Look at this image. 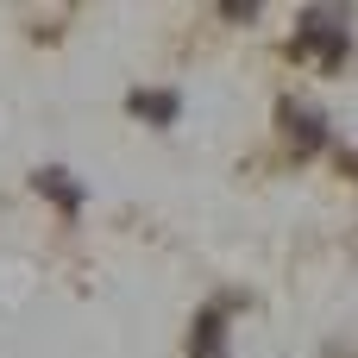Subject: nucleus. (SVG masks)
I'll use <instances>...</instances> for the list:
<instances>
[{
	"label": "nucleus",
	"mask_w": 358,
	"mask_h": 358,
	"mask_svg": "<svg viewBox=\"0 0 358 358\" xmlns=\"http://www.w3.org/2000/svg\"><path fill=\"white\" fill-rule=\"evenodd\" d=\"M346 19H352L346 6H308L302 13V31H296V57H308L321 69H340L346 50H352V25Z\"/></svg>",
	"instance_id": "obj_1"
},
{
	"label": "nucleus",
	"mask_w": 358,
	"mask_h": 358,
	"mask_svg": "<svg viewBox=\"0 0 358 358\" xmlns=\"http://www.w3.org/2000/svg\"><path fill=\"white\" fill-rule=\"evenodd\" d=\"M233 308H239V296L208 302V308L195 315V327H189V358H227V321H233Z\"/></svg>",
	"instance_id": "obj_2"
},
{
	"label": "nucleus",
	"mask_w": 358,
	"mask_h": 358,
	"mask_svg": "<svg viewBox=\"0 0 358 358\" xmlns=\"http://www.w3.org/2000/svg\"><path fill=\"white\" fill-rule=\"evenodd\" d=\"M283 120H289V138H296V151L308 157V151H321L334 132H327V113H315V107H302V101H283Z\"/></svg>",
	"instance_id": "obj_3"
},
{
	"label": "nucleus",
	"mask_w": 358,
	"mask_h": 358,
	"mask_svg": "<svg viewBox=\"0 0 358 358\" xmlns=\"http://www.w3.org/2000/svg\"><path fill=\"white\" fill-rule=\"evenodd\" d=\"M31 189H38V195H50V201H57L63 214H76V208H82V182H76L69 170H57V164L31 170Z\"/></svg>",
	"instance_id": "obj_4"
},
{
	"label": "nucleus",
	"mask_w": 358,
	"mask_h": 358,
	"mask_svg": "<svg viewBox=\"0 0 358 358\" xmlns=\"http://www.w3.org/2000/svg\"><path fill=\"white\" fill-rule=\"evenodd\" d=\"M138 120H151V126H170L176 113H182V101L170 94V88H132V101H126Z\"/></svg>",
	"instance_id": "obj_5"
},
{
	"label": "nucleus",
	"mask_w": 358,
	"mask_h": 358,
	"mask_svg": "<svg viewBox=\"0 0 358 358\" xmlns=\"http://www.w3.org/2000/svg\"><path fill=\"white\" fill-rule=\"evenodd\" d=\"M346 170H358V151H346Z\"/></svg>",
	"instance_id": "obj_6"
}]
</instances>
